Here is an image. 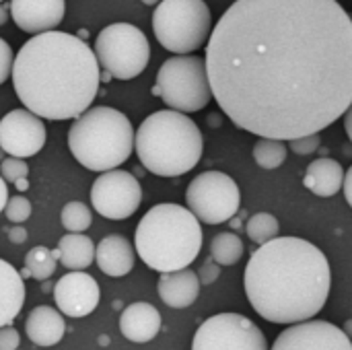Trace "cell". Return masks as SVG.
Wrapping results in <instances>:
<instances>
[{
	"label": "cell",
	"instance_id": "6da1fadb",
	"mask_svg": "<svg viewBox=\"0 0 352 350\" xmlns=\"http://www.w3.org/2000/svg\"><path fill=\"white\" fill-rule=\"evenodd\" d=\"M204 60L225 116L260 138L318 134L352 103V19L338 0H235Z\"/></svg>",
	"mask_w": 352,
	"mask_h": 350
},
{
	"label": "cell",
	"instance_id": "7a4b0ae2",
	"mask_svg": "<svg viewBox=\"0 0 352 350\" xmlns=\"http://www.w3.org/2000/svg\"><path fill=\"white\" fill-rule=\"evenodd\" d=\"M12 87L21 103L43 120H74L91 107L101 85L95 52L76 35L45 31L14 56Z\"/></svg>",
	"mask_w": 352,
	"mask_h": 350
},
{
	"label": "cell",
	"instance_id": "3957f363",
	"mask_svg": "<svg viewBox=\"0 0 352 350\" xmlns=\"http://www.w3.org/2000/svg\"><path fill=\"white\" fill-rule=\"evenodd\" d=\"M245 295L254 311L270 324L314 320L332 289L326 254L301 237H276L260 245L245 268Z\"/></svg>",
	"mask_w": 352,
	"mask_h": 350
},
{
	"label": "cell",
	"instance_id": "277c9868",
	"mask_svg": "<svg viewBox=\"0 0 352 350\" xmlns=\"http://www.w3.org/2000/svg\"><path fill=\"white\" fill-rule=\"evenodd\" d=\"M134 250L157 272L188 268L202 250V227L188 206L163 202L153 206L138 223Z\"/></svg>",
	"mask_w": 352,
	"mask_h": 350
},
{
	"label": "cell",
	"instance_id": "5b68a950",
	"mask_svg": "<svg viewBox=\"0 0 352 350\" xmlns=\"http://www.w3.org/2000/svg\"><path fill=\"white\" fill-rule=\"evenodd\" d=\"M134 151L146 171L159 177H179L200 163L204 138L188 113L161 109L138 126Z\"/></svg>",
	"mask_w": 352,
	"mask_h": 350
},
{
	"label": "cell",
	"instance_id": "8992f818",
	"mask_svg": "<svg viewBox=\"0 0 352 350\" xmlns=\"http://www.w3.org/2000/svg\"><path fill=\"white\" fill-rule=\"evenodd\" d=\"M134 136L132 122L120 109L97 105L74 118L68 130V149L85 169L103 173L130 159Z\"/></svg>",
	"mask_w": 352,
	"mask_h": 350
},
{
	"label": "cell",
	"instance_id": "52a82bcc",
	"mask_svg": "<svg viewBox=\"0 0 352 350\" xmlns=\"http://www.w3.org/2000/svg\"><path fill=\"white\" fill-rule=\"evenodd\" d=\"M157 41L171 54H192L208 43L212 14L204 0H161L153 12Z\"/></svg>",
	"mask_w": 352,
	"mask_h": 350
},
{
	"label": "cell",
	"instance_id": "ba28073f",
	"mask_svg": "<svg viewBox=\"0 0 352 350\" xmlns=\"http://www.w3.org/2000/svg\"><path fill=\"white\" fill-rule=\"evenodd\" d=\"M153 95L161 97L169 109L194 113L212 99L206 60L192 54H177L165 60L157 72Z\"/></svg>",
	"mask_w": 352,
	"mask_h": 350
},
{
	"label": "cell",
	"instance_id": "9c48e42d",
	"mask_svg": "<svg viewBox=\"0 0 352 350\" xmlns=\"http://www.w3.org/2000/svg\"><path fill=\"white\" fill-rule=\"evenodd\" d=\"M99 66L111 78L132 80L144 72L151 60L146 35L130 23H111L103 27L93 47Z\"/></svg>",
	"mask_w": 352,
	"mask_h": 350
},
{
	"label": "cell",
	"instance_id": "30bf717a",
	"mask_svg": "<svg viewBox=\"0 0 352 350\" xmlns=\"http://www.w3.org/2000/svg\"><path fill=\"white\" fill-rule=\"evenodd\" d=\"M186 204L200 223L221 225L237 215L241 192L231 175L223 171H204L190 182Z\"/></svg>",
	"mask_w": 352,
	"mask_h": 350
},
{
	"label": "cell",
	"instance_id": "8fae6325",
	"mask_svg": "<svg viewBox=\"0 0 352 350\" xmlns=\"http://www.w3.org/2000/svg\"><path fill=\"white\" fill-rule=\"evenodd\" d=\"M192 350H268V342L250 318L217 314L196 330Z\"/></svg>",
	"mask_w": 352,
	"mask_h": 350
},
{
	"label": "cell",
	"instance_id": "7c38bea8",
	"mask_svg": "<svg viewBox=\"0 0 352 350\" xmlns=\"http://www.w3.org/2000/svg\"><path fill=\"white\" fill-rule=\"evenodd\" d=\"M142 202L140 182L122 169L103 171L91 186V204L103 219H130Z\"/></svg>",
	"mask_w": 352,
	"mask_h": 350
},
{
	"label": "cell",
	"instance_id": "4fadbf2b",
	"mask_svg": "<svg viewBox=\"0 0 352 350\" xmlns=\"http://www.w3.org/2000/svg\"><path fill=\"white\" fill-rule=\"evenodd\" d=\"M43 118L25 109H12L0 120V146L8 157H35L45 144Z\"/></svg>",
	"mask_w": 352,
	"mask_h": 350
},
{
	"label": "cell",
	"instance_id": "5bb4252c",
	"mask_svg": "<svg viewBox=\"0 0 352 350\" xmlns=\"http://www.w3.org/2000/svg\"><path fill=\"white\" fill-rule=\"evenodd\" d=\"M270 350H352V338L330 322L307 320L280 332Z\"/></svg>",
	"mask_w": 352,
	"mask_h": 350
},
{
	"label": "cell",
	"instance_id": "9a60e30c",
	"mask_svg": "<svg viewBox=\"0 0 352 350\" xmlns=\"http://www.w3.org/2000/svg\"><path fill=\"white\" fill-rule=\"evenodd\" d=\"M58 309L68 318H87L93 314L101 299L97 281L85 270H70L54 287Z\"/></svg>",
	"mask_w": 352,
	"mask_h": 350
},
{
	"label": "cell",
	"instance_id": "2e32d148",
	"mask_svg": "<svg viewBox=\"0 0 352 350\" xmlns=\"http://www.w3.org/2000/svg\"><path fill=\"white\" fill-rule=\"evenodd\" d=\"M10 14L21 31L39 35L64 21L66 0H10Z\"/></svg>",
	"mask_w": 352,
	"mask_h": 350
},
{
	"label": "cell",
	"instance_id": "e0dca14e",
	"mask_svg": "<svg viewBox=\"0 0 352 350\" xmlns=\"http://www.w3.org/2000/svg\"><path fill=\"white\" fill-rule=\"evenodd\" d=\"M200 278L194 270L184 268L175 272H163L157 283V293L167 307L186 309L196 303L200 295Z\"/></svg>",
	"mask_w": 352,
	"mask_h": 350
},
{
	"label": "cell",
	"instance_id": "ac0fdd59",
	"mask_svg": "<svg viewBox=\"0 0 352 350\" xmlns=\"http://www.w3.org/2000/svg\"><path fill=\"white\" fill-rule=\"evenodd\" d=\"M161 330V314L151 303H132L120 316V332L126 340L144 344L151 342Z\"/></svg>",
	"mask_w": 352,
	"mask_h": 350
},
{
	"label": "cell",
	"instance_id": "d6986e66",
	"mask_svg": "<svg viewBox=\"0 0 352 350\" xmlns=\"http://www.w3.org/2000/svg\"><path fill=\"white\" fill-rule=\"evenodd\" d=\"M95 262L107 276H126L136 262V252L124 235H107L95 248Z\"/></svg>",
	"mask_w": 352,
	"mask_h": 350
},
{
	"label": "cell",
	"instance_id": "ffe728a7",
	"mask_svg": "<svg viewBox=\"0 0 352 350\" xmlns=\"http://www.w3.org/2000/svg\"><path fill=\"white\" fill-rule=\"evenodd\" d=\"M25 334L37 347H56L66 334L64 314L47 305L35 307L25 320Z\"/></svg>",
	"mask_w": 352,
	"mask_h": 350
},
{
	"label": "cell",
	"instance_id": "44dd1931",
	"mask_svg": "<svg viewBox=\"0 0 352 350\" xmlns=\"http://www.w3.org/2000/svg\"><path fill=\"white\" fill-rule=\"evenodd\" d=\"M25 303V283L19 270L0 260V328L10 326Z\"/></svg>",
	"mask_w": 352,
	"mask_h": 350
},
{
	"label": "cell",
	"instance_id": "7402d4cb",
	"mask_svg": "<svg viewBox=\"0 0 352 350\" xmlns=\"http://www.w3.org/2000/svg\"><path fill=\"white\" fill-rule=\"evenodd\" d=\"M303 186L320 198H330L344 186V167L334 159H318L307 165Z\"/></svg>",
	"mask_w": 352,
	"mask_h": 350
},
{
	"label": "cell",
	"instance_id": "603a6c76",
	"mask_svg": "<svg viewBox=\"0 0 352 350\" xmlns=\"http://www.w3.org/2000/svg\"><path fill=\"white\" fill-rule=\"evenodd\" d=\"M58 260L68 270H85L95 262V243L82 233H68L58 241Z\"/></svg>",
	"mask_w": 352,
	"mask_h": 350
},
{
	"label": "cell",
	"instance_id": "cb8c5ba5",
	"mask_svg": "<svg viewBox=\"0 0 352 350\" xmlns=\"http://www.w3.org/2000/svg\"><path fill=\"white\" fill-rule=\"evenodd\" d=\"M58 250H50L45 245H35L25 256V270L21 276L35 278V281H47L58 266Z\"/></svg>",
	"mask_w": 352,
	"mask_h": 350
},
{
	"label": "cell",
	"instance_id": "d4e9b609",
	"mask_svg": "<svg viewBox=\"0 0 352 350\" xmlns=\"http://www.w3.org/2000/svg\"><path fill=\"white\" fill-rule=\"evenodd\" d=\"M243 241L235 233H219L210 243V256L221 266H233L243 258Z\"/></svg>",
	"mask_w": 352,
	"mask_h": 350
},
{
	"label": "cell",
	"instance_id": "484cf974",
	"mask_svg": "<svg viewBox=\"0 0 352 350\" xmlns=\"http://www.w3.org/2000/svg\"><path fill=\"white\" fill-rule=\"evenodd\" d=\"M254 161L262 167V169H278L285 161H287V144L285 140H276V138H260L254 149Z\"/></svg>",
	"mask_w": 352,
	"mask_h": 350
},
{
	"label": "cell",
	"instance_id": "4316f807",
	"mask_svg": "<svg viewBox=\"0 0 352 350\" xmlns=\"http://www.w3.org/2000/svg\"><path fill=\"white\" fill-rule=\"evenodd\" d=\"M245 233L248 237L258 243V245H264L272 239L278 237L280 233V223L274 215L270 212H256L248 219V225H245Z\"/></svg>",
	"mask_w": 352,
	"mask_h": 350
},
{
	"label": "cell",
	"instance_id": "83f0119b",
	"mask_svg": "<svg viewBox=\"0 0 352 350\" xmlns=\"http://www.w3.org/2000/svg\"><path fill=\"white\" fill-rule=\"evenodd\" d=\"M60 221H62V227L68 231V233H82L91 227L93 223V212L91 208L85 204V202H68L62 212H60Z\"/></svg>",
	"mask_w": 352,
	"mask_h": 350
},
{
	"label": "cell",
	"instance_id": "f1b7e54d",
	"mask_svg": "<svg viewBox=\"0 0 352 350\" xmlns=\"http://www.w3.org/2000/svg\"><path fill=\"white\" fill-rule=\"evenodd\" d=\"M31 212H33L31 202H29L25 196H12V198H8L6 208H4L6 219H8L10 223H14V225L25 223V221L31 217Z\"/></svg>",
	"mask_w": 352,
	"mask_h": 350
},
{
	"label": "cell",
	"instance_id": "f546056e",
	"mask_svg": "<svg viewBox=\"0 0 352 350\" xmlns=\"http://www.w3.org/2000/svg\"><path fill=\"white\" fill-rule=\"evenodd\" d=\"M0 175L4 177L6 184H16L19 179H25L29 175V167L25 163V159L19 157H6L0 163Z\"/></svg>",
	"mask_w": 352,
	"mask_h": 350
},
{
	"label": "cell",
	"instance_id": "4dcf8cb0",
	"mask_svg": "<svg viewBox=\"0 0 352 350\" xmlns=\"http://www.w3.org/2000/svg\"><path fill=\"white\" fill-rule=\"evenodd\" d=\"M322 144V138H320V132L318 134H307V136H299V138H293L289 140V149L291 153L295 155H311L320 149Z\"/></svg>",
	"mask_w": 352,
	"mask_h": 350
},
{
	"label": "cell",
	"instance_id": "1f68e13d",
	"mask_svg": "<svg viewBox=\"0 0 352 350\" xmlns=\"http://www.w3.org/2000/svg\"><path fill=\"white\" fill-rule=\"evenodd\" d=\"M12 64H14V54L10 45L0 37V85L12 74Z\"/></svg>",
	"mask_w": 352,
	"mask_h": 350
},
{
	"label": "cell",
	"instance_id": "d6a6232c",
	"mask_svg": "<svg viewBox=\"0 0 352 350\" xmlns=\"http://www.w3.org/2000/svg\"><path fill=\"white\" fill-rule=\"evenodd\" d=\"M219 276H221V264H217L210 256L208 260H204V264L198 272V278L202 285H212Z\"/></svg>",
	"mask_w": 352,
	"mask_h": 350
},
{
	"label": "cell",
	"instance_id": "836d02e7",
	"mask_svg": "<svg viewBox=\"0 0 352 350\" xmlns=\"http://www.w3.org/2000/svg\"><path fill=\"white\" fill-rule=\"evenodd\" d=\"M21 344V336L12 326L0 328V350H16Z\"/></svg>",
	"mask_w": 352,
	"mask_h": 350
},
{
	"label": "cell",
	"instance_id": "e575fe53",
	"mask_svg": "<svg viewBox=\"0 0 352 350\" xmlns=\"http://www.w3.org/2000/svg\"><path fill=\"white\" fill-rule=\"evenodd\" d=\"M8 239H10V243H25L27 241V231H25V227H21V225H14L10 231H8Z\"/></svg>",
	"mask_w": 352,
	"mask_h": 350
},
{
	"label": "cell",
	"instance_id": "d590c367",
	"mask_svg": "<svg viewBox=\"0 0 352 350\" xmlns=\"http://www.w3.org/2000/svg\"><path fill=\"white\" fill-rule=\"evenodd\" d=\"M342 190H344V198H346L349 206L352 208V167L344 173V186H342Z\"/></svg>",
	"mask_w": 352,
	"mask_h": 350
},
{
	"label": "cell",
	"instance_id": "8d00e7d4",
	"mask_svg": "<svg viewBox=\"0 0 352 350\" xmlns=\"http://www.w3.org/2000/svg\"><path fill=\"white\" fill-rule=\"evenodd\" d=\"M6 202H8V186H6L4 177L0 175V212L6 208Z\"/></svg>",
	"mask_w": 352,
	"mask_h": 350
},
{
	"label": "cell",
	"instance_id": "74e56055",
	"mask_svg": "<svg viewBox=\"0 0 352 350\" xmlns=\"http://www.w3.org/2000/svg\"><path fill=\"white\" fill-rule=\"evenodd\" d=\"M344 130H346V134H349V138H351L352 142V103L349 105V109L344 111Z\"/></svg>",
	"mask_w": 352,
	"mask_h": 350
},
{
	"label": "cell",
	"instance_id": "f35d334b",
	"mask_svg": "<svg viewBox=\"0 0 352 350\" xmlns=\"http://www.w3.org/2000/svg\"><path fill=\"white\" fill-rule=\"evenodd\" d=\"M6 21H8V10H6V6L0 2V27H2Z\"/></svg>",
	"mask_w": 352,
	"mask_h": 350
},
{
	"label": "cell",
	"instance_id": "ab89813d",
	"mask_svg": "<svg viewBox=\"0 0 352 350\" xmlns=\"http://www.w3.org/2000/svg\"><path fill=\"white\" fill-rule=\"evenodd\" d=\"M14 186H16V190H19V192H25V190L29 188V184H27V177H25V179H19Z\"/></svg>",
	"mask_w": 352,
	"mask_h": 350
},
{
	"label": "cell",
	"instance_id": "60d3db41",
	"mask_svg": "<svg viewBox=\"0 0 352 350\" xmlns=\"http://www.w3.org/2000/svg\"><path fill=\"white\" fill-rule=\"evenodd\" d=\"M346 334H349V338H352V320H349L346 324H344V328H342Z\"/></svg>",
	"mask_w": 352,
	"mask_h": 350
},
{
	"label": "cell",
	"instance_id": "b9f144b4",
	"mask_svg": "<svg viewBox=\"0 0 352 350\" xmlns=\"http://www.w3.org/2000/svg\"><path fill=\"white\" fill-rule=\"evenodd\" d=\"M161 0H142V4H146V6H155V4H159Z\"/></svg>",
	"mask_w": 352,
	"mask_h": 350
},
{
	"label": "cell",
	"instance_id": "7bdbcfd3",
	"mask_svg": "<svg viewBox=\"0 0 352 350\" xmlns=\"http://www.w3.org/2000/svg\"><path fill=\"white\" fill-rule=\"evenodd\" d=\"M4 155H6V153H4V151H2V146H0V163L4 161Z\"/></svg>",
	"mask_w": 352,
	"mask_h": 350
},
{
	"label": "cell",
	"instance_id": "ee69618b",
	"mask_svg": "<svg viewBox=\"0 0 352 350\" xmlns=\"http://www.w3.org/2000/svg\"><path fill=\"white\" fill-rule=\"evenodd\" d=\"M0 2H2V0H0Z\"/></svg>",
	"mask_w": 352,
	"mask_h": 350
},
{
	"label": "cell",
	"instance_id": "f6af8a7d",
	"mask_svg": "<svg viewBox=\"0 0 352 350\" xmlns=\"http://www.w3.org/2000/svg\"><path fill=\"white\" fill-rule=\"evenodd\" d=\"M16 350H19V349H16Z\"/></svg>",
	"mask_w": 352,
	"mask_h": 350
}]
</instances>
